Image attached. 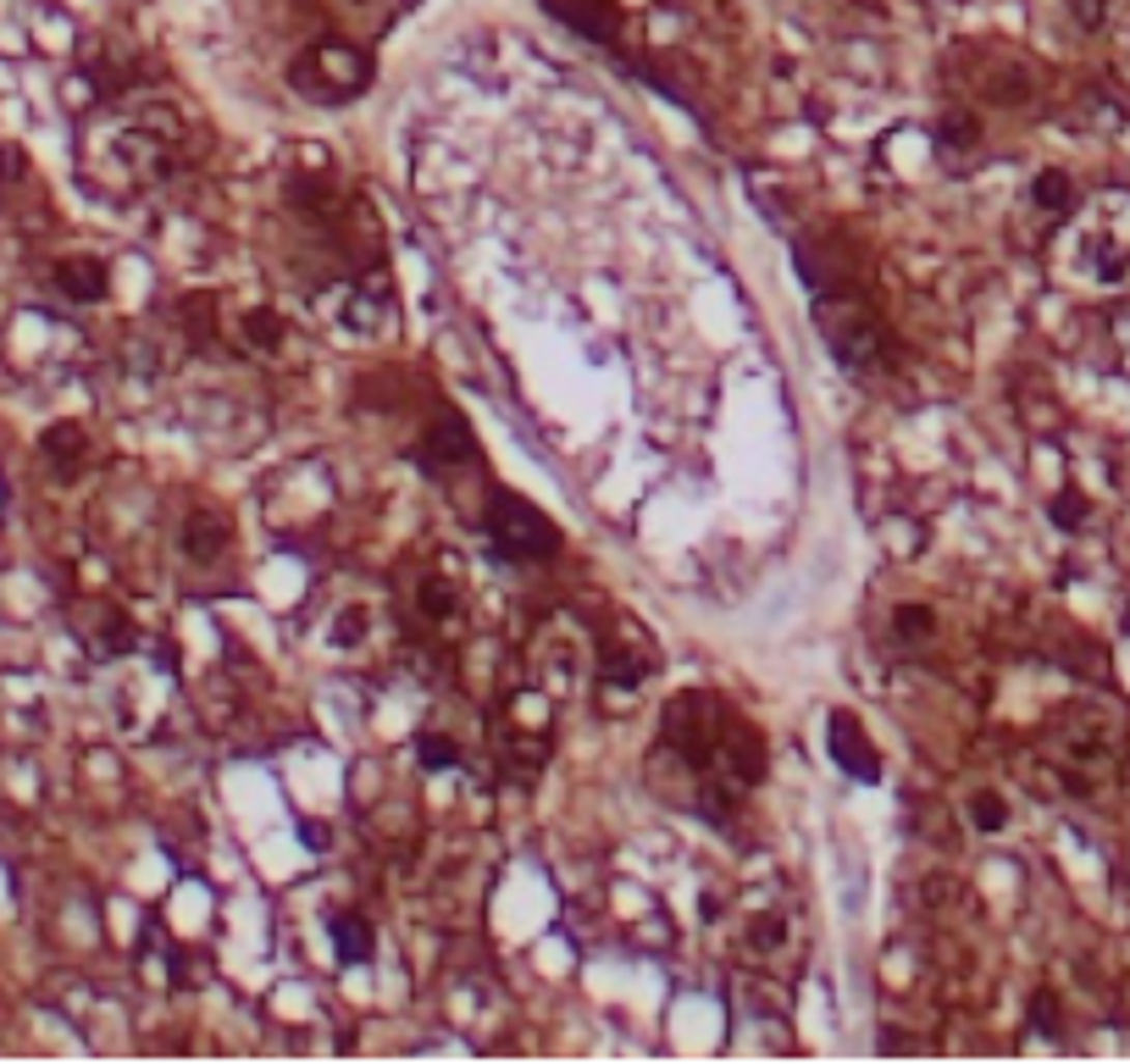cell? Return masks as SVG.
Masks as SVG:
<instances>
[{"mask_svg":"<svg viewBox=\"0 0 1130 1064\" xmlns=\"http://www.w3.org/2000/svg\"><path fill=\"white\" fill-rule=\"evenodd\" d=\"M416 610H422V621H449L460 610V583L444 571H427L416 583Z\"/></svg>","mask_w":1130,"mask_h":1064,"instance_id":"cell-14","label":"cell"},{"mask_svg":"<svg viewBox=\"0 0 1130 1064\" xmlns=\"http://www.w3.org/2000/svg\"><path fill=\"white\" fill-rule=\"evenodd\" d=\"M39 449H45V460H56L61 472H73V466L84 460V449H89V432L78 422H56V427H45Z\"/></svg>","mask_w":1130,"mask_h":1064,"instance_id":"cell-17","label":"cell"},{"mask_svg":"<svg viewBox=\"0 0 1130 1064\" xmlns=\"http://www.w3.org/2000/svg\"><path fill=\"white\" fill-rule=\"evenodd\" d=\"M482 532H488L493 555L510 560V566H538V560L560 555V527L532 505V499H515L505 488L488 494V515H482Z\"/></svg>","mask_w":1130,"mask_h":1064,"instance_id":"cell-1","label":"cell"},{"mask_svg":"<svg viewBox=\"0 0 1130 1064\" xmlns=\"http://www.w3.org/2000/svg\"><path fill=\"white\" fill-rule=\"evenodd\" d=\"M599 671H604V682H610V688H626V693H632V688L649 682V671H654V649L632 633V626H621V643H604V666H599Z\"/></svg>","mask_w":1130,"mask_h":1064,"instance_id":"cell-8","label":"cell"},{"mask_svg":"<svg viewBox=\"0 0 1130 1064\" xmlns=\"http://www.w3.org/2000/svg\"><path fill=\"white\" fill-rule=\"evenodd\" d=\"M970 827H976V832H987V837H992V832H1004V827H1009V799H1004V793H992V787H981V793L970 799Z\"/></svg>","mask_w":1130,"mask_h":1064,"instance_id":"cell-22","label":"cell"},{"mask_svg":"<svg viewBox=\"0 0 1130 1064\" xmlns=\"http://www.w3.org/2000/svg\"><path fill=\"white\" fill-rule=\"evenodd\" d=\"M787 931H793V921H787V909H760L748 915V926H742V948L748 954H782L787 948Z\"/></svg>","mask_w":1130,"mask_h":1064,"instance_id":"cell-13","label":"cell"},{"mask_svg":"<svg viewBox=\"0 0 1130 1064\" xmlns=\"http://www.w3.org/2000/svg\"><path fill=\"white\" fill-rule=\"evenodd\" d=\"M1070 11H1075V23L1086 28V34H1097V28L1108 23V0H1070Z\"/></svg>","mask_w":1130,"mask_h":1064,"instance_id":"cell-26","label":"cell"},{"mask_svg":"<svg viewBox=\"0 0 1130 1064\" xmlns=\"http://www.w3.org/2000/svg\"><path fill=\"white\" fill-rule=\"evenodd\" d=\"M715 765L726 771V782L754 787V782L765 777V744H760V732H754L748 721L726 716V727H721V749H715Z\"/></svg>","mask_w":1130,"mask_h":1064,"instance_id":"cell-7","label":"cell"},{"mask_svg":"<svg viewBox=\"0 0 1130 1064\" xmlns=\"http://www.w3.org/2000/svg\"><path fill=\"white\" fill-rule=\"evenodd\" d=\"M893 638L903 649H920V643L936 638V610L931 605H898L893 610Z\"/></svg>","mask_w":1130,"mask_h":1064,"instance_id":"cell-18","label":"cell"},{"mask_svg":"<svg viewBox=\"0 0 1130 1064\" xmlns=\"http://www.w3.org/2000/svg\"><path fill=\"white\" fill-rule=\"evenodd\" d=\"M283 200L294 205V212H305V217H328L338 205V189L321 172H288L283 177Z\"/></svg>","mask_w":1130,"mask_h":1064,"instance_id":"cell-12","label":"cell"},{"mask_svg":"<svg viewBox=\"0 0 1130 1064\" xmlns=\"http://www.w3.org/2000/svg\"><path fill=\"white\" fill-rule=\"evenodd\" d=\"M228 543H233V532H228V522L222 515H189L183 522V532H177V550H183L195 566H217L222 555H228Z\"/></svg>","mask_w":1130,"mask_h":1064,"instance_id":"cell-9","label":"cell"},{"mask_svg":"<svg viewBox=\"0 0 1130 1064\" xmlns=\"http://www.w3.org/2000/svg\"><path fill=\"white\" fill-rule=\"evenodd\" d=\"M305 837H311V848H328V827H316V820H305Z\"/></svg>","mask_w":1130,"mask_h":1064,"instance_id":"cell-28","label":"cell"},{"mask_svg":"<svg viewBox=\"0 0 1130 1064\" xmlns=\"http://www.w3.org/2000/svg\"><path fill=\"white\" fill-rule=\"evenodd\" d=\"M472 460H477L472 422L460 411H439L422 432V466L427 472H455V466H472Z\"/></svg>","mask_w":1130,"mask_h":1064,"instance_id":"cell-6","label":"cell"},{"mask_svg":"<svg viewBox=\"0 0 1130 1064\" xmlns=\"http://www.w3.org/2000/svg\"><path fill=\"white\" fill-rule=\"evenodd\" d=\"M1030 1026L1047 1031V1037L1058 1031V998L1047 992V987H1042V992H1030Z\"/></svg>","mask_w":1130,"mask_h":1064,"instance_id":"cell-25","label":"cell"},{"mask_svg":"<svg viewBox=\"0 0 1130 1064\" xmlns=\"http://www.w3.org/2000/svg\"><path fill=\"white\" fill-rule=\"evenodd\" d=\"M1030 205H1037V212H1047V217L1070 212V205H1075V177L1064 172V167H1042L1037 177H1030Z\"/></svg>","mask_w":1130,"mask_h":1064,"instance_id":"cell-16","label":"cell"},{"mask_svg":"<svg viewBox=\"0 0 1130 1064\" xmlns=\"http://www.w3.org/2000/svg\"><path fill=\"white\" fill-rule=\"evenodd\" d=\"M333 954L344 964H371L377 937H371V926L361 921V915H333Z\"/></svg>","mask_w":1130,"mask_h":1064,"instance_id":"cell-15","label":"cell"},{"mask_svg":"<svg viewBox=\"0 0 1130 1064\" xmlns=\"http://www.w3.org/2000/svg\"><path fill=\"white\" fill-rule=\"evenodd\" d=\"M371 616H377V610H371L366 599L338 605L333 616H328V649H344V654H355V649H361V643L371 638V626H377Z\"/></svg>","mask_w":1130,"mask_h":1064,"instance_id":"cell-11","label":"cell"},{"mask_svg":"<svg viewBox=\"0 0 1130 1064\" xmlns=\"http://www.w3.org/2000/svg\"><path fill=\"white\" fill-rule=\"evenodd\" d=\"M238 338H245L255 355H272L283 344V316L266 311V305H255V311H245V321H238Z\"/></svg>","mask_w":1130,"mask_h":1064,"instance_id":"cell-19","label":"cell"},{"mask_svg":"<svg viewBox=\"0 0 1130 1064\" xmlns=\"http://www.w3.org/2000/svg\"><path fill=\"white\" fill-rule=\"evenodd\" d=\"M815 328H820V338L831 344V355L843 366H876V349H881V321H876V311L870 305H859V300H826L815 311Z\"/></svg>","mask_w":1130,"mask_h":1064,"instance_id":"cell-4","label":"cell"},{"mask_svg":"<svg viewBox=\"0 0 1130 1064\" xmlns=\"http://www.w3.org/2000/svg\"><path fill=\"white\" fill-rule=\"evenodd\" d=\"M177 321L189 328V338H195V344H205V338L217 333V300H211V295H189L183 311H177Z\"/></svg>","mask_w":1130,"mask_h":1064,"instance_id":"cell-23","label":"cell"},{"mask_svg":"<svg viewBox=\"0 0 1130 1064\" xmlns=\"http://www.w3.org/2000/svg\"><path fill=\"white\" fill-rule=\"evenodd\" d=\"M721 727H726V709L715 693H676V699L666 704V716H659V744H666V754H676L687 771H704L715 765V749H721Z\"/></svg>","mask_w":1130,"mask_h":1064,"instance_id":"cell-3","label":"cell"},{"mask_svg":"<svg viewBox=\"0 0 1130 1064\" xmlns=\"http://www.w3.org/2000/svg\"><path fill=\"white\" fill-rule=\"evenodd\" d=\"M936 144H942V150H976L981 144V117L976 111H942V117H936Z\"/></svg>","mask_w":1130,"mask_h":1064,"instance_id":"cell-20","label":"cell"},{"mask_svg":"<svg viewBox=\"0 0 1130 1064\" xmlns=\"http://www.w3.org/2000/svg\"><path fill=\"white\" fill-rule=\"evenodd\" d=\"M56 288L67 300L89 305V300H106L111 278H106V267L94 261V255H67V261H56Z\"/></svg>","mask_w":1130,"mask_h":1064,"instance_id":"cell-10","label":"cell"},{"mask_svg":"<svg viewBox=\"0 0 1130 1064\" xmlns=\"http://www.w3.org/2000/svg\"><path fill=\"white\" fill-rule=\"evenodd\" d=\"M416 765L422 771H455L460 765V744L444 732H422L416 737Z\"/></svg>","mask_w":1130,"mask_h":1064,"instance_id":"cell-21","label":"cell"},{"mask_svg":"<svg viewBox=\"0 0 1130 1064\" xmlns=\"http://www.w3.org/2000/svg\"><path fill=\"white\" fill-rule=\"evenodd\" d=\"M1047 515H1053V527L1075 532V527L1092 515V499H1086V494H1075V488H1064V494L1053 499V505H1047Z\"/></svg>","mask_w":1130,"mask_h":1064,"instance_id":"cell-24","label":"cell"},{"mask_svg":"<svg viewBox=\"0 0 1130 1064\" xmlns=\"http://www.w3.org/2000/svg\"><path fill=\"white\" fill-rule=\"evenodd\" d=\"M288 78H294V89L305 94V101L344 106V101H355V94L371 84V56L361 51V45H349V39H316L311 51L288 67Z\"/></svg>","mask_w":1130,"mask_h":1064,"instance_id":"cell-2","label":"cell"},{"mask_svg":"<svg viewBox=\"0 0 1130 1064\" xmlns=\"http://www.w3.org/2000/svg\"><path fill=\"white\" fill-rule=\"evenodd\" d=\"M18 177H23V150L0 144V184H18Z\"/></svg>","mask_w":1130,"mask_h":1064,"instance_id":"cell-27","label":"cell"},{"mask_svg":"<svg viewBox=\"0 0 1130 1064\" xmlns=\"http://www.w3.org/2000/svg\"><path fill=\"white\" fill-rule=\"evenodd\" d=\"M826 749H831V760L843 765L853 782H876L881 777V754L865 737V727H859L853 709H831V716H826Z\"/></svg>","mask_w":1130,"mask_h":1064,"instance_id":"cell-5","label":"cell"}]
</instances>
